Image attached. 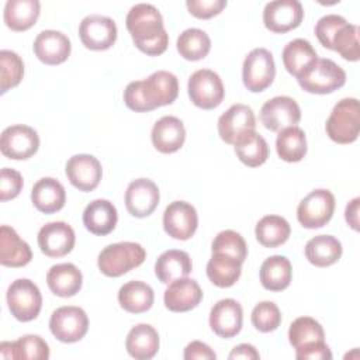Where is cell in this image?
<instances>
[{"mask_svg":"<svg viewBox=\"0 0 360 360\" xmlns=\"http://www.w3.org/2000/svg\"><path fill=\"white\" fill-rule=\"evenodd\" d=\"M150 139L155 149L160 153H174L186 141L184 124L174 115H165L155 122Z\"/></svg>","mask_w":360,"mask_h":360,"instance_id":"cell-23","label":"cell"},{"mask_svg":"<svg viewBox=\"0 0 360 360\" xmlns=\"http://www.w3.org/2000/svg\"><path fill=\"white\" fill-rule=\"evenodd\" d=\"M288 340L294 349L305 345L325 340V332L322 325L311 316H300L290 325Z\"/></svg>","mask_w":360,"mask_h":360,"instance_id":"cell-40","label":"cell"},{"mask_svg":"<svg viewBox=\"0 0 360 360\" xmlns=\"http://www.w3.org/2000/svg\"><path fill=\"white\" fill-rule=\"evenodd\" d=\"M32 259L30 245L8 225L0 228V263L6 267H22Z\"/></svg>","mask_w":360,"mask_h":360,"instance_id":"cell-26","label":"cell"},{"mask_svg":"<svg viewBox=\"0 0 360 360\" xmlns=\"http://www.w3.org/2000/svg\"><path fill=\"white\" fill-rule=\"evenodd\" d=\"M22 188V176L20 172L3 167L0 172V200L8 201L15 198Z\"/></svg>","mask_w":360,"mask_h":360,"instance_id":"cell-47","label":"cell"},{"mask_svg":"<svg viewBox=\"0 0 360 360\" xmlns=\"http://www.w3.org/2000/svg\"><path fill=\"white\" fill-rule=\"evenodd\" d=\"M359 205H360V198L356 197L353 198L345 210V218L349 226L354 231H359Z\"/></svg>","mask_w":360,"mask_h":360,"instance_id":"cell-52","label":"cell"},{"mask_svg":"<svg viewBox=\"0 0 360 360\" xmlns=\"http://www.w3.org/2000/svg\"><path fill=\"white\" fill-rule=\"evenodd\" d=\"M177 52L187 60L204 59L211 49V39L208 34L200 28L184 30L176 42Z\"/></svg>","mask_w":360,"mask_h":360,"instance_id":"cell-39","label":"cell"},{"mask_svg":"<svg viewBox=\"0 0 360 360\" xmlns=\"http://www.w3.org/2000/svg\"><path fill=\"white\" fill-rule=\"evenodd\" d=\"M11 315L20 322L35 319L42 308V295L38 285L30 278L14 280L6 294Z\"/></svg>","mask_w":360,"mask_h":360,"instance_id":"cell-5","label":"cell"},{"mask_svg":"<svg viewBox=\"0 0 360 360\" xmlns=\"http://www.w3.org/2000/svg\"><path fill=\"white\" fill-rule=\"evenodd\" d=\"M276 65L270 51L266 48L252 49L242 66V80L245 87L252 93L266 90L274 80Z\"/></svg>","mask_w":360,"mask_h":360,"instance_id":"cell-6","label":"cell"},{"mask_svg":"<svg viewBox=\"0 0 360 360\" xmlns=\"http://www.w3.org/2000/svg\"><path fill=\"white\" fill-rule=\"evenodd\" d=\"M24 76L22 59L13 51H0V93L15 87Z\"/></svg>","mask_w":360,"mask_h":360,"instance_id":"cell-41","label":"cell"},{"mask_svg":"<svg viewBox=\"0 0 360 360\" xmlns=\"http://www.w3.org/2000/svg\"><path fill=\"white\" fill-rule=\"evenodd\" d=\"M160 200L159 188L149 179L132 180L125 191V207L132 217H149L158 207Z\"/></svg>","mask_w":360,"mask_h":360,"instance_id":"cell-18","label":"cell"},{"mask_svg":"<svg viewBox=\"0 0 360 360\" xmlns=\"http://www.w3.org/2000/svg\"><path fill=\"white\" fill-rule=\"evenodd\" d=\"M66 176L73 187L80 191H93L103 176L101 163L97 158L87 153H79L72 156L66 162Z\"/></svg>","mask_w":360,"mask_h":360,"instance_id":"cell-17","label":"cell"},{"mask_svg":"<svg viewBox=\"0 0 360 360\" xmlns=\"http://www.w3.org/2000/svg\"><path fill=\"white\" fill-rule=\"evenodd\" d=\"M292 278V267L285 256H270L260 266V283L269 291L285 290Z\"/></svg>","mask_w":360,"mask_h":360,"instance_id":"cell-32","label":"cell"},{"mask_svg":"<svg viewBox=\"0 0 360 360\" xmlns=\"http://www.w3.org/2000/svg\"><path fill=\"white\" fill-rule=\"evenodd\" d=\"M307 260L316 267H328L335 264L342 256V243L330 235H318L305 245Z\"/></svg>","mask_w":360,"mask_h":360,"instance_id":"cell-31","label":"cell"},{"mask_svg":"<svg viewBox=\"0 0 360 360\" xmlns=\"http://www.w3.org/2000/svg\"><path fill=\"white\" fill-rule=\"evenodd\" d=\"M291 233L288 221L280 215H264L255 228L256 239L264 248H277L287 242Z\"/></svg>","mask_w":360,"mask_h":360,"instance_id":"cell-38","label":"cell"},{"mask_svg":"<svg viewBox=\"0 0 360 360\" xmlns=\"http://www.w3.org/2000/svg\"><path fill=\"white\" fill-rule=\"evenodd\" d=\"M233 145L238 159L249 167L262 166L269 158L267 142L256 131H249L243 134Z\"/></svg>","mask_w":360,"mask_h":360,"instance_id":"cell-36","label":"cell"},{"mask_svg":"<svg viewBox=\"0 0 360 360\" xmlns=\"http://www.w3.org/2000/svg\"><path fill=\"white\" fill-rule=\"evenodd\" d=\"M159 333L148 323L135 325L127 335L125 349L136 360H149L159 350Z\"/></svg>","mask_w":360,"mask_h":360,"instance_id":"cell-28","label":"cell"},{"mask_svg":"<svg viewBox=\"0 0 360 360\" xmlns=\"http://www.w3.org/2000/svg\"><path fill=\"white\" fill-rule=\"evenodd\" d=\"M41 13L38 0H8L4 6L3 18L6 25L15 31H27L35 25Z\"/></svg>","mask_w":360,"mask_h":360,"instance_id":"cell-30","label":"cell"},{"mask_svg":"<svg viewBox=\"0 0 360 360\" xmlns=\"http://www.w3.org/2000/svg\"><path fill=\"white\" fill-rule=\"evenodd\" d=\"M243 309L233 298L219 300L210 312V326L215 335L224 339L236 336L242 329Z\"/></svg>","mask_w":360,"mask_h":360,"instance_id":"cell-20","label":"cell"},{"mask_svg":"<svg viewBox=\"0 0 360 360\" xmlns=\"http://www.w3.org/2000/svg\"><path fill=\"white\" fill-rule=\"evenodd\" d=\"M335 195L326 188L312 190L297 207V219L307 229L325 226L335 211Z\"/></svg>","mask_w":360,"mask_h":360,"instance_id":"cell-7","label":"cell"},{"mask_svg":"<svg viewBox=\"0 0 360 360\" xmlns=\"http://www.w3.org/2000/svg\"><path fill=\"white\" fill-rule=\"evenodd\" d=\"M242 263L224 253H212L207 263V277L221 288L232 287L240 277Z\"/></svg>","mask_w":360,"mask_h":360,"instance_id":"cell-35","label":"cell"},{"mask_svg":"<svg viewBox=\"0 0 360 360\" xmlns=\"http://www.w3.org/2000/svg\"><path fill=\"white\" fill-rule=\"evenodd\" d=\"M79 37L87 49L105 51L115 44L117 25L110 17L90 14L86 15L80 22Z\"/></svg>","mask_w":360,"mask_h":360,"instance_id":"cell-12","label":"cell"},{"mask_svg":"<svg viewBox=\"0 0 360 360\" xmlns=\"http://www.w3.org/2000/svg\"><path fill=\"white\" fill-rule=\"evenodd\" d=\"M300 120L301 108L297 101L288 96H276L266 101L260 108L262 124L273 132L294 127Z\"/></svg>","mask_w":360,"mask_h":360,"instance_id":"cell-13","label":"cell"},{"mask_svg":"<svg viewBox=\"0 0 360 360\" xmlns=\"http://www.w3.org/2000/svg\"><path fill=\"white\" fill-rule=\"evenodd\" d=\"M212 253H224L228 255L240 263L248 257V246L240 233L232 229L221 231L212 240L211 245Z\"/></svg>","mask_w":360,"mask_h":360,"instance_id":"cell-43","label":"cell"},{"mask_svg":"<svg viewBox=\"0 0 360 360\" xmlns=\"http://www.w3.org/2000/svg\"><path fill=\"white\" fill-rule=\"evenodd\" d=\"M118 221L115 205L108 200H93L83 211V224L93 235L104 236L114 231Z\"/></svg>","mask_w":360,"mask_h":360,"instance_id":"cell-24","label":"cell"},{"mask_svg":"<svg viewBox=\"0 0 360 360\" xmlns=\"http://www.w3.org/2000/svg\"><path fill=\"white\" fill-rule=\"evenodd\" d=\"M35 56L45 65H60L70 56V39L60 31L44 30L41 31L32 45Z\"/></svg>","mask_w":360,"mask_h":360,"instance_id":"cell-21","label":"cell"},{"mask_svg":"<svg viewBox=\"0 0 360 360\" xmlns=\"http://www.w3.org/2000/svg\"><path fill=\"white\" fill-rule=\"evenodd\" d=\"M125 25L134 45L149 56L162 55L169 45V35L163 25L160 11L148 3L132 6L127 14Z\"/></svg>","mask_w":360,"mask_h":360,"instance_id":"cell-1","label":"cell"},{"mask_svg":"<svg viewBox=\"0 0 360 360\" xmlns=\"http://www.w3.org/2000/svg\"><path fill=\"white\" fill-rule=\"evenodd\" d=\"M202 300L200 284L188 277H181L169 283L165 290V307L172 312H187L195 308Z\"/></svg>","mask_w":360,"mask_h":360,"instance_id":"cell-22","label":"cell"},{"mask_svg":"<svg viewBox=\"0 0 360 360\" xmlns=\"http://www.w3.org/2000/svg\"><path fill=\"white\" fill-rule=\"evenodd\" d=\"M31 201L44 214L58 212L66 202L65 187L53 177H42L31 190Z\"/></svg>","mask_w":360,"mask_h":360,"instance_id":"cell-25","label":"cell"},{"mask_svg":"<svg viewBox=\"0 0 360 360\" xmlns=\"http://www.w3.org/2000/svg\"><path fill=\"white\" fill-rule=\"evenodd\" d=\"M231 360L233 359H260V354L259 352L256 350V347L253 345H249V343H240L238 346H235L232 349V352L229 353L228 356Z\"/></svg>","mask_w":360,"mask_h":360,"instance_id":"cell-51","label":"cell"},{"mask_svg":"<svg viewBox=\"0 0 360 360\" xmlns=\"http://www.w3.org/2000/svg\"><path fill=\"white\" fill-rule=\"evenodd\" d=\"M146 259L145 249L136 242H118L105 246L97 259L100 271L107 277H120L141 266Z\"/></svg>","mask_w":360,"mask_h":360,"instance_id":"cell-2","label":"cell"},{"mask_svg":"<svg viewBox=\"0 0 360 360\" xmlns=\"http://www.w3.org/2000/svg\"><path fill=\"white\" fill-rule=\"evenodd\" d=\"M191 270L193 263L188 253L179 249L163 252L155 263V274L163 284H169L173 280L187 277Z\"/></svg>","mask_w":360,"mask_h":360,"instance_id":"cell-29","label":"cell"},{"mask_svg":"<svg viewBox=\"0 0 360 360\" xmlns=\"http://www.w3.org/2000/svg\"><path fill=\"white\" fill-rule=\"evenodd\" d=\"M276 150L284 162L295 163L302 160L307 155L305 132L297 125L281 129L276 139Z\"/></svg>","mask_w":360,"mask_h":360,"instance_id":"cell-37","label":"cell"},{"mask_svg":"<svg viewBox=\"0 0 360 360\" xmlns=\"http://www.w3.org/2000/svg\"><path fill=\"white\" fill-rule=\"evenodd\" d=\"M75 242L73 228L63 221L48 222L38 232V246L48 257L66 256L72 252Z\"/></svg>","mask_w":360,"mask_h":360,"instance_id":"cell-16","label":"cell"},{"mask_svg":"<svg viewBox=\"0 0 360 360\" xmlns=\"http://www.w3.org/2000/svg\"><path fill=\"white\" fill-rule=\"evenodd\" d=\"M304 18V7L298 0H276L264 6V27L276 34H285L297 28Z\"/></svg>","mask_w":360,"mask_h":360,"instance_id":"cell-14","label":"cell"},{"mask_svg":"<svg viewBox=\"0 0 360 360\" xmlns=\"http://www.w3.org/2000/svg\"><path fill=\"white\" fill-rule=\"evenodd\" d=\"M281 58L287 72L298 77L318 59V55L309 41L297 38L284 46Z\"/></svg>","mask_w":360,"mask_h":360,"instance_id":"cell-33","label":"cell"},{"mask_svg":"<svg viewBox=\"0 0 360 360\" xmlns=\"http://www.w3.org/2000/svg\"><path fill=\"white\" fill-rule=\"evenodd\" d=\"M187 90L191 103L202 110H212L218 107L225 96L221 77L210 69L195 70L188 79Z\"/></svg>","mask_w":360,"mask_h":360,"instance_id":"cell-8","label":"cell"},{"mask_svg":"<svg viewBox=\"0 0 360 360\" xmlns=\"http://www.w3.org/2000/svg\"><path fill=\"white\" fill-rule=\"evenodd\" d=\"M46 284L55 295L68 298L80 291L83 276L73 263H59L48 270Z\"/></svg>","mask_w":360,"mask_h":360,"instance_id":"cell-27","label":"cell"},{"mask_svg":"<svg viewBox=\"0 0 360 360\" xmlns=\"http://www.w3.org/2000/svg\"><path fill=\"white\" fill-rule=\"evenodd\" d=\"M39 148V136L37 131L28 125L17 124L7 127L0 136L1 153L14 160H25L37 153Z\"/></svg>","mask_w":360,"mask_h":360,"instance_id":"cell-10","label":"cell"},{"mask_svg":"<svg viewBox=\"0 0 360 360\" xmlns=\"http://www.w3.org/2000/svg\"><path fill=\"white\" fill-rule=\"evenodd\" d=\"M332 51H336L345 60L357 62L360 59L359 27L346 22L335 35Z\"/></svg>","mask_w":360,"mask_h":360,"instance_id":"cell-42","label":"cell"},{"mask_svg":"<svg viewBox=\"0 0 360 360\" xmlns=\"http://www.w3.org/2000/svg\"><path fill=\"white\" fill-rule=\"evenodd\" d=\"M295 357L298 360H330L332 352L325 340H319L295 349Z\"/></svg>","mask_w":360,"mask_h":360,"instance_id":"cell-49","label":"cell"},{"mask_svg":"<svg viewBox=\"0 0 360 360\" xmlns=\"http://www.w3.org/2000/svg\"><path fill=\"white\" fill-rule=\"evenodd\" d=\"M183 357L186 360H214L217 359V354L208 345L194 340L186 346Z\"/></svg>","mask_w":360,"mask_h":360,"instance_id":"cell-50","label":"cell"},{"mask_svg":"<svg viewBox=\"0 0 360 360\" xmlns=\"http://www.w3.org/2000/svg\"><path fill=\"white\" fill-rule=\"evenodd\" d=\"M255 112L246 104H233L218 118L219 138L229 145H233L238 138L249 131H255Z\"/></svg>","mask_w":360,"mask_h":360,"instance_id":"cell-19","label":"cell"},{"mask_svg":"<svg viewBox=\"0 0 360 360\" xmlns=\"http://www.w3.org/2000/svg\"><path fill=\"white\" fill-rule=\"evenodd\" d=\"M198 226L195 208L187 201H173L163 212V228L169 236L177 240L190 239Z\"/></svg>","mask_w":360,"mask_h":360,"instance_id":"cell-15","label":"cell"},{"mask_svg":"<svg viewBox=\"0 0 360 360\" xmlns=\"http://www.w3.org/2000/svg\"><path fill=\"white\" fill-rule=\"evenodd\" d=\"M252 325L262 333L276 330L281 323V312L273 301H262L252 311Z\"/></svg>","mask_w":360,"mask_h":360,"instance_id":"cell-44","label":"cell"},{"mask_svg":"<svg viewBox=\"0 0 360 360\" xmlns=\"http://www.w3.org/2000/svg\"><path fill=\"white\" fill-rule=\"evenodd\" d=\"M155 294L149 284L132 280L118 290V302L122 309L131 314H142L153 305Z\"/></svg>","mask_w":360,"mask_h":360,"instance_id":"cell-34","label":"cell"},{"mask_svg":"<svg viewBox=\"0 0 360 360\" xmlns=\"http://www.w3.org/2000/svg\"><path fill=\"white\" fill-rule=\"evenodd\" d=\"M139 89L148 110L172 104L179 94V80L167 70L153 72L148 79L139 80Z\"/></svg>","mask_w":360,"mask_h":360,"instance_id":"cell-11","label":"cell"},{"mask_svg":"<svg viewBox=\"0 0 360 360\" xmlns=\"http://www.w3.org/2000/svg\"><path fill=\"white\" fill-rule=\"evenodd\" d=\"M226 4H228L226 0H187L186 1L188 13L201 20H208L214 15H218L226 7Z\"/></svg>","mask_w":360,"mask_h":360,"instance_id":"cell-48","label":"cell"},{"mask_svg":"<svg viewBox=\"0 0 360 360\" xmlns=\"http://www.w3.org/2000/svg\"><path fill=\"white\" fill-rule=\"evenodd\" d=\"M328 136L340 145H347L359 138L360 104L354 97L338 101L325 125Z\"/></svg>","mask_w":360,"mask_h":360,"instance_id":"cell-3","label":"cell"},{"mask_svg":"<svg viewBox=\"0 0 360 360\" xmlns=\"http://www.w3.org/2000/svg\"><path fill=\"white\" fill-rule=\"evenodd\" d=\"M52 335L63 343H75L84 338L89 329V316L80 307L65 305L55 309L49 318Z\"/></svg>","mask_w":360,"mask_h":360,"instance_id":"cell-9","label":"cell"},{"mask_svg":"<svg viewBox=\"0 0 360 360\" xmlns=\"http://www.w3.org/2000/svg\"><path fill=\"white\" fill-rule=\"evenodd\" d=\"M297 82L307 93L329 94L345 86L346 72L332 59L318 58Z\"/></svg>","mask_w":360,"mask_h":360,"instance_id":"cell-4","label":"cell"},{"mask_svg":"<svg viewBox=\"0 0 360 360\" xmlns=\"http://www.w3.org/2000/svg\"><path fill=\"white\" fill-rule=\"evenodd\" d=\"M14 343L17 349V359H34V360L49 359V346L38 335H24Z\"/></svg>","mask_w":360,"mask_h":360,"instance_id":"cell-45","label":"cell"},{"mask_svg":"<svg viewBox=\"0 0 360 360\" xmlns=\"http://www.w3.org/2000/svg\"><path fill=\"white\" fill-rule=\"evenodd\" d=\"M346 18L338 14H328L318 20L315 25V35L318 41L328 49H332V42L336 32L346 24Z\"/></svg>","mask_w":360,"mask_h":360,"instance_id":"cell-46","label":"cell"}]
</instances>
